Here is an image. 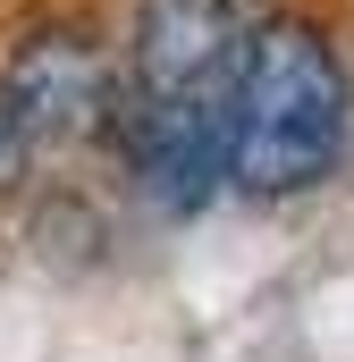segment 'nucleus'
Wrapping results in <instances>:
<instances>
[{
  "label": "nucleus",
  "mask_w": 354,
  "mask_h": 362,
  "mask_svg": "<svg viewBox=\"0 0 354 362\" xmlns=\"http://www.w3.org/2000/svg\"><path fill=\"white\" fill-rule=\"evenodd\" d=\"M34 169V135H25V118H17V101H8V85H0V194Z\"/></svg>",
  "instance_id": "39448f33"
},
{
  "label": "nucleus",
  "mask_w": 354,
  "mask_h": 362,
  "mask_svg": "<svg viewBox=\"0 0 354 362\" xmlns=\"http://www.w3.org/2000/svg\"><path fill=\"white\" fill-rule=\"evenodd\" d=\"M110 152L161 219H194L219 185H236L228 177V101H144L127 85Z\"/></svg>",
  "instance_id": "7ed1b4c3"
},
{
  "label": "nucleus",
  "mask_w": 354,
  "mask_h": 362,
  "mask_svg": "<svg viewBox=\"0 0 354 362\" xmlns=\"http://www.w3.org/2000/svg\"><path fill=\"white\" fill-rule=\"evenodd\" d=\"M0 85L17 101L34 152H76V144H110L118 101H127V59H110L76 25H42L8 51Z\"/></svg>",
  "instance_id": "f03ea898"
},
{
  "label": "nucleus",
  "mask_w": 354,
  "mask_h": 362,
  "mask_svg": "<svg viewBox=\"0 0 354 362\" xmlns=\"http://www.w3.org/2000/svg\"><path fill=\"white\" fill-rule=\"evenodd\" d=\"M354 76L338 42L304 17H253L228 85V177L253 202H295L346 169Z\"/></svg>",
  "instance_id": "f257e3e1"
},
{
  "label": "nucleus",
  "mask_w": 354,
  "mask_h": 362,
  "mask_svg": "<svg viewBox=\"0 0 354 362\" xmlns=\"http://www.w3.org/2000/svg\"><path fill=\"white\" fill-rule=\"evenodd\" d=\"M245 0H135L127 8V85L144 101H228L245 59Z\"/></svg>",
  "instance_id": "20e7f679"
}]
</instances>
